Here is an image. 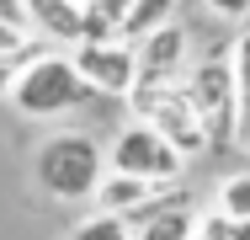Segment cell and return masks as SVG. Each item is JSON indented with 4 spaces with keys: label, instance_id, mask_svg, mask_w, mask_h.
<instances>
[{
    "label": "cell",
    "instance_id": "19",
    "mask_svg": "<svg viewBox=\"0 0 250 240\" xmlns=\"http://www.w3.org/2000/svg\"><path fill=\"white\" fill-rule=\"evenodd\" d=\"M229 240H250V219H229Z\"/></svg>",
    "mask_w": 250,
    "mask_h": 240
},
{
    "label": "cell",
    "instance_id": "14",
    "mask_svg": "<svg viewBox=\"0 0 250 240\" xmlns=\"http://www.w3.org/2000/svg\"><path fill=\"white\" fill-rule=\"evenodd\" d=\"M11 53H48V48L32 43V32L27 27H16V22H0V59H11Z\"/></svg>",
    "mask_w": 250,
    "mask_h": 240
},
{
    "label": "cell",
    "instance_id": "1",
    "mask_svg": "<svg viewBox=\"0 0 250 240\" xmlns=\"http://www.w3.org/2000/svg\"><path fill=\"white\" fill-rule=\"evenodd\" d=\"M32 176L38 187L75 203V197H96V187L106 182V155L91 134H53L38 144L32 155Z\"/></svg>",
    "mask_w": 250,
    "mask_h": 240
},
{
    "label": "cell",
    "instance_id": "2",
    "mask_svg": "<svg viewBox=\"0 0 250 240\" xmlns=\"http://www.w3.org/2000/svg\"><path fill=\"white\" fill-rule=\"evenodd\" d=\"M187 91L192 107L202 118V134L208 149L224 155V149H240V80H234V59H202L187 70Z\"/></svg>",
    "mask_w": 250,
    "mask_h": 240
},
{
    "label": "cell",
    "instance_id": "20",
    "mask_svg": "<svg viewBox=\"0 0 250 240\" xmlns=\"http://www.w3.org/2000/svg\"><path fill=\"white\" fill-rule=\"evenodd\" d=\"M106 5H112L117 16H128V5H133V0H106Z\"/></svg>",
    "mask_w": 250,
    "mask_h": 240
},
{
    "label": "cell",
    "instance_id": "9",
    "mask_svg": "<svg viewBox=\"0 0 250 240\" xmlns=\"http://www.w3.org/2000/svg\"><path fill=\"white\" fill-rule=\"evenodd\" d=\"M133 240H197V214L187 203H170V208L149 214L144 224H133Z\"/></svg>",
    "mask_w": 250,
    "mask_h": 240
},
{
    "label": "cell",
    "instance_id": "6",
    "mask_svg": "<svg viewBox=\"0 0 250 240\" xmlns=\"http://www.w3.org/2000/svg\"><path fill=\"white\" fill-rule=\"evenodd\" d=\"M69 59L96 96H133V86H139V48L123 38L117 43H75Z\"/></svg>",
    "mask_w": 250,
    "mask_h": 240
},
{
    "label": "cell",
    "instance_id": "3",
    "mask_svg": "<svg viewBox=\"0 0 250 240\" xmlns=\"http://www.w3.org/2000/svg\"><path fill=\"white\" fill-rule=\"evenodd\" d=\"M128 101H133L139 123L160 128L181 155H202L208 149V134H202V118H197V107H192L187 80H139Z\"/></svg>",
    "mask_w": 250,
    "mask_h": 240
},
{
    "label": "cell",
    "instance_id": "5",
    "mask_svg": "<svg viewBox=\"0 0 250 240\" xmlns=\"http://www.w3.org/2000/svg\"><path fill=\"white\" fill-rule=\"evenodd\" d=\"M106 166H112V171H128V176H144V182H176L181 166H187V155L165 139L160 128L128 123V128L112 139V149H106Z\"/></svg>",
    "mask_w": 250,
    "mask_h": 240
},
{
    "label": "cell",
    "instance_id": "12",
    "mask_svg": "<svg viewBox=\"0 0 250 240\" xmlns=\"http://www.w3.org/2000/svg\"><path fill=\"white\" fill-rule=\"evenodd\" d=\"M69 240H133V224H128L123 214H106V208H101L91 219H80Z\"/></svg>",
    "mask_w": 250,
    "mask_h": 240
},
{
    "label": "cell",
    "instance_id": "13",
    "mask_svg": "<svg viewBox=\"0 0 250 240\" xmlns=\"http://www.w3.org/2000/svg\"><path fill=\"white\" fill-rule=\"evenodd\" d=\"M218 214L224 219H250V171H234L218 182Z\"/></svg>",
    "mask_w": 250,
    "mask_h": 240
},
{
    "label": "cell",
    "instance_id": "10",
    "mask_svg": "<svg viewBox=\"0 0 250 240\" xmlns=\"http://www.w3.org/2000/svg\"><path fill=\"white\" fill-rule=\"evenodd\" d=\"M165 22H176V0H133L123 16V43H144Z\"/></svg>",
    "mask_w": 250,
    "mask_h": 240
},
{
    "label": "cell",
    "instance_id": "17",
    "mask_svg": "<svg viewBox=\"0 0 250 240\" xmlns=\"http://www.w3.org/2000/svg\"><path fill=\"white\" fill-rule=\"evenodd\" d=\"M213 16H224V22H245L250 16V0H202Z\"/></svg>",
    "mask_w": 250,
    "mask_h": 240
},
{
    "label": "cell",
    "instance_id": "8",
    "mask_svg": "<svg viewBox=\"0 0 250 240\" xmlns=\"http://www.w3.org/2000/svg\"><path fill=\"white\" fill-rule=\"evenodd\" d=\"M27 22L53 43H80L85 38V0H21Z\"/></svg>",
    "mask_w": 250,
    "mask_h": 240
},
{
    "label": "cell",
    "instance_id": "16",
    "mask_svg": "<svg viewBox=\"0 0 250 240\" xmlns=\"http://www.w3.org/2000/svg\"><path fill=\"white\" fill-rule=\"evenodd\" d=\"M197 240H229V219L213 208V214H202L197 219Z\"/></svg>",
    "mask_w": 250,
    "mask_h": 240
},
{
    "label": "cell",
    "instance_id": "7",
    "mask_svg": "<svg viewBox=\"0 0 250 240\" xmlns=\"http://www.w3.org/2000/svg\"><path fill=\"white\" fill-rule=\"evenodd\" d=\"M139 48V80H181V64H187V32L181 22H165L160 32H149Z\"/></svg>",
    "mask_w": 250,
    "mask_h": 240
},
{
    "label": "cell",
    "instance_id": "4",
    "mask_svg": "<svg viewBox=\"0 0 250 240\" xmlns=\"http://www.w3.org/2000/svg\"><path fill=\"white\" fill-rule=\"evenodd\" d=\"M85 96H91L85 75H80L75 59H64V53H43V59H32V64L16 75V86H11L16 112H27V118H59V112L80 107Z\"/></svg>",
    "mask_w": 250,
    "mask_h": 240
},
{
    "label": "cell",
    "instance_id": "18",
    "mask_svg": "<svg viewBox=\"0 0 250 240\" xmlns=\"http://www.w3.org/2000/svg\"><path fill=\"white\" fill-rule=\"evenodd\" d=\"M0 22H16V27H27V5H21V0H0Z\"/></svg>",
    "mask_w": 250,
    "mask_h": 240
},
{
    "label": "cell",
    "instance_id": "11",
    "mask_svg": "<svg viewBox=\"0 0 250 240\" xmlns=\"http://www.w3.org/2000/svg\"><path fill=\"white\" fill-rule=\"evenodd\" d=\"M234 80H240V149H250V27L234 43Z\"/></svg>",
    "mask_w": 250,
    "mask_h": 240
},
{
    "label": "cell",
    "instance_id": "15",
    "mask_svg": "<svg viewBox=\"0 0 250 240\" xmlns=\"http://www.w3.org/2000/svg\"><path fill=\"white\" fill-rule=\"evenodd\" d=\"M32 59H43V53H11V59H0V96L16 86V75H21V70H27Z\"/></svg>",
    "mask_w": 250,
    "mask_h": 240
}]
</instances>
